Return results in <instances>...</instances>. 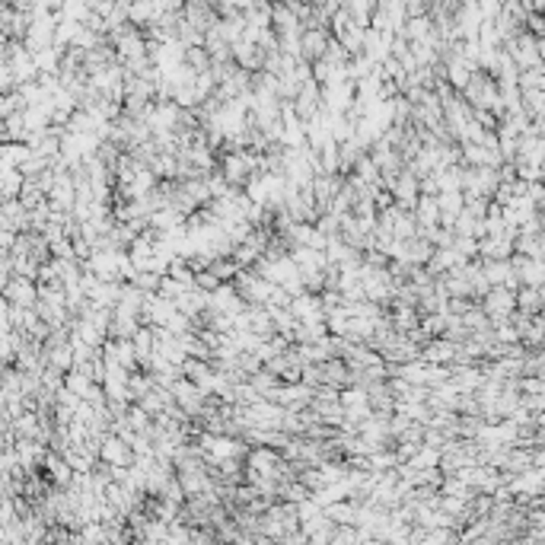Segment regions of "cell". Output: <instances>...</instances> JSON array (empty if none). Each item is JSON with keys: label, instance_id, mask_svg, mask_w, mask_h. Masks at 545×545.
Listing matches in <instances>:
<instances>
[{"label": "cell", "instance_id": "5b68a950", "mask_svg": "<svg viewBox=\"0 0 545 545\" xmlns=\"http://www.w3.org/2000/svg\"><path fill=\"white\" fill-rule=\"evenodd\" d=\"M389 192H392V204H396L398 211H415L418 176H415V173H408V169H402V173L396 176V182L389 185Z\"/></svg>", "mask_w": 545, "mask_h": 545}, {"label": "cell", "instance_id": "277c9868", "mask_svg": "<svg viewBox=\"0 0 545 545\" xmlns=\"http://www.w3.org/2000/svg\"><path fill=\"white\" fill-rule=\"evenodd\" d=\"M329 29H303L300 32V38H296V58L300 61H319L325 51V45H329Z\"/></svg>", "mask_w": 545, "mask_h": 545}, {"label": "cell", "instance_id": "9a60e30c", "mask_svg": "<svg viewBox=\"0 0 545 545\" xmlns=\"http://www.w3.org/2000/svg\"><path fill=\"white\" fill-rule=\"evenodd\" d=\"M408 462H411V466H421V469H431V466L440 462V450H437V446H427V444H418L415 456Z\"/></svg>", "mask_w": 545, "mask_h": 545}, {"label": "cell", "instance_id": "6da1fadb", "mask_svg": "<svg viewBox=\"0 0 545 545\" xmlns=\"http://www.w3.org/2000/svg\"><path fill=\"white\" fill-rule=\"evenodd\" d=\"M479 306L485 309V316H488V322H504L514 309H517V296H514V290H507L504 284H491L488 290H485V296L479 300Z\"/></svg>", "mask_w": 545, "mask_h": 545}, {"label": "cell", "instance_id": "8992f818", "mask_svg": "<svg viewBox=\"0 0 545 545\" xmlns=\"http://www.w3.org/2000/svg\"><path fill=\"white\" fill-rule=\"evenodd\" d=\"M510 268L517 271L520 277V284H527V287H542L545 281V265L542 259H529V255H520V252H510Z\"/></svg>", "mask_w": 545, "mask_h": 545}, {"label": "cell", "instance_id": "d6986e66", "mask_svg": "<svg viewBox=\"0 0 545 545\" xmlns=\"http://www.w3.org/2000/svg\"><path fill=\"white\" fill-rule=\"evenodd\" d=\"M7 296L16 300V303H32V300H36V294H32V287H29L26 281H13V284L7 287Z\"/></svg>", "mask_w": 545, "mask_h": 545}, {"label": "cell", "instance_id": "3957f363", "mask_svg": "<svg viewBox=\"0 0 545 545\" xmlns=\"http://www.w3.org/2000/svg\"><path fill=\"white\" fill-rule=\"evenodd\" d=\"M233 287H236V294L246 300V303H259L265 306V300L271 296V281H265L262 275H255L252 268H240L236 277H233Z\"/></svg>", "mask_w": 545, "mask_h": 545}, {"label": "cell", "instance_id": "7c38bea8", "mask_svg": "<svg viewBox=\"0 0 545 545\" xmlns=\"http://www.w3.org/2000/svg\"><path fill=\"white\" fill-rule=\"evenodd\" d=\"M147 169L157 179H176V153H163V150H157Z\"/></svg>", "mask_w": 545, "mask_h": 545}, {"label": "cell", "instance_id": "ac0fdd59", "mask_svg": "<svg viewBox=\"0 0 545 545\" xmlns=\"http://www.w3.org/2000/svg\"><path fill=\"white\" fill-rule=\"evenodd\" d=\"M453 249L462 259H479V240L475 236H453Z\"/></svg>", "mask_w": 545, "mask_h": 545}, {"label": "cell", "instance_id": "ba28073f", "mask_svg": "<svg viewBox=\"0 0 545 545\" xmlns=\"http://www.w3.org/2000/svg\"><path fill=\"white\" fill-rule=\"evenodd\" d=\"M316 367H319V383L335 386V389L348 386V364H344L342 357H325V361H319Z\"/></svg>", "mask_w": 545, "mask_h": 545}, {"label": "cell", "instance_id": "52a82bcc", "mask_svg": "<svg viewBox=\"0 0 545 545\" xmlns=\"http://www.w3.org/2000/svg\"><path fill=\"white\" fill-rule=\"evenodd\" d=\"M99 459L102 462H112V466H131V459H134V453H131V446L121 440L118 434H105L99 444Z\"/></svg>", "mask_w": 545, "mask_h": 545}, {"label": "cell", "instance_id": "4fadbf2b", "mask_svg": "<svg viewBox=\"0 0 545 545\" xmlns=\"http://www.w3.org/2000/svg\"><path fill=\"white\" fill-rule=\"evenodd\" d=\"M125 421H128V427L134 431V434H150V424H153V418L144 411V408L138 405V402H131L128 411H125Z\"/></svg>", "mask_w": 545, "mask_h": 545}, {"label": "cell", "instance_id": "9c48e42d", "mask_svg": "<svg viewBox=\"0 0 545 545\" xmlns=\"http://www.w3.org/2000/svg\"><path fill=\"white\" fill-rule=\"evenodd\" d=\"M131 344H134V354H138V367H147L150 357H153V329L140 322L138 332L131 335Z\"/></svg>", "mask_w": 545, "mask_h": 545}, {"label": "cell", "instance_id": "44dd1931", "mask_svg": "<svg viewBox=\"0 0 545 545\" xmlns=\"http://www.w3.org/2000/svg\"><path fill=\"white\" fill-rule=\"evenodd\" d=\"M217 284H220V281H217V275H214L211 268L194 271V287H201V290H214Z\"/></svg>", "mask_w": 545, "mask_h": 545}, {"label": "cell", "instance_id": "30bf717a", "mask_svg": "<svg viewBox=\"0 0 545 545\" xmlns=\"http://www.w3.org/2000/svg\"><path fill=\"white\" fill-rule=\"evenodd\" d=\"M514 296H517V309L520 313H542V287H527L520 284L517 290H514Z\"/></svg>", "mask_w": 545, "mask_h": 545}, {"label": "cell", "instance_id": "7a4b0ae2", "mask_svg": "<svg viewBox=\"0 0 545 545\" xmlns=\"http://www.w3.org/2000/svg\"><path fill=\"white\" fill-rule=\"evenodd\" d=\"M169 392H173V402L185 411V418H188V421H198V415H201L204 405H207V392H201L192 379H185V377H179L176 383L169 386Z\"/></svg>", "mask_w": 545, "mask_h": 545}, {"label": "cell", "instance_id": "5bb4252c", "mask_svg": "<svg viewBox=\"0 0 545 545\" xmlns=\"http://www.w3.org/2000/svg\"><path fill=\"white\" fill-rule=\"evenodd\" d=\"M418 233V220L411 211H398L396 220H392V236L396 240H408V236H415Z\"/></svg>", "mask_w": 545, "mask_h": 545}, {"label": "cell", "instance_id": "ffe728a7", "mask_svg": "<svg viewBox=\"0 0 545 545\" xmlns=\"http://www.w3.org/2000/svg\"><path fill=\"white\" fill-rule=\"evenodd\" d=\"M185 290V284H179V281H173L169 275H163L160 277V287H157V294L163 296V300H176L179 294Z\"/></svg>", "mask_w": 545, "mask_h": 545}, {"label": "cell", "instance_id": "8fae6325", "mask_svg": "<svg viewBox=\"0 0 545 545\" xmlns=\"http://www.w3.org/2000/svg\"><path fill=\"white\" fill-rule=\"evenodd\" d=\"M325 517L332 520V523H351L354 527V514H357V504L354 500H348V498H342V500H332V504H325Z\"/></svg>", "mask_w": 545, "mask_h": 545}, {"label": "cell", "instance_id": "e0dca14e", "mask_svg": "<svg viewBox=\"0 0 545 545\" xmlns=\"http://www.w3.org/2000/svg\"><path fill=\"white\" fill-rule=\"evenodd\" d=\"M207 268L217 275V281H233V277H236V271H240V265H236L230 255H223V259H214Z\"/></svg>", "mask_w": 545, "mask_h": 545}, {"label": "cell", "instance_id": "2e32d148", "mask_svg": "<svg viewBox=\"0 0 545 545\" xmlns=\"http://www.w3.org/2000/svg\"><path fill=\"white\" fill-rule=\"evenodd\" d=\"M160 277L163 275H157V271H134V277H131L128 284H134L140 294H153L160 287Z\"/></svg>", "mask_w": 545, "mask_h": 545}]
</instances>
